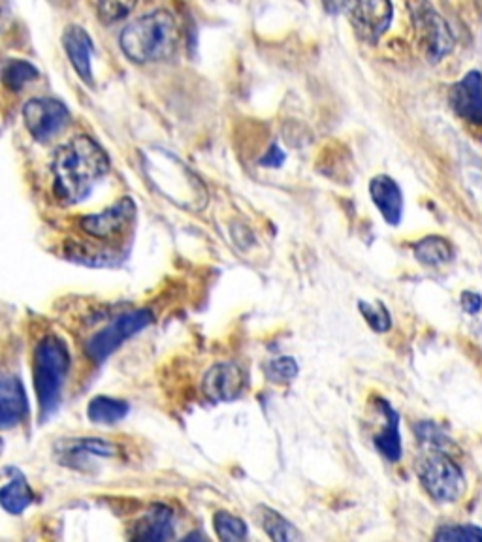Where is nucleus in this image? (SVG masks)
Returning a JSON list of instances; mask_svg holds the SVG:
<instances>
[{"label": "nucleus", "mask_w": 482, "mask_h": 542, "mask_svg": "<svg viewBox=\"0 0 482 542\" xmlns=\"http://www.w3.org/2000/svg\"><path fill=\"white\" fill-rule=\"evenodd\" d=\"M108 172L110 159L106 151L93 138L76 136L55 155V194L65 204H80Z\"/></svg>", "instance_id": "1"}, {"label": "nucleus", "mask_w": 482, "mask_h": 542, "mask_svg": "<svg viewBox=\"0 0 482 542\" xmlns=\"http://www.w3.org/2000/svg\"><path fill=\"white\" fill-rule=\"evenodd\" d=\"M179 42L176 17L157 10L132 21L121 32L119 44L134 63H155L174 55Z\"/></svg>", "instance_id": "2"}, {"label": "nucleus", "mask_w": 482, "mask_h": 542, "mask_svg": "<svg viewBox=\"0 0 482 542\" xmlns=\"http://www.w3.org/2000/svg\"><path fill=\"white\" fill-rule=\"evenodd\" d=\"M70 367V354L59 335L40 339L33 356L34 392L40 407V420H48L59 409L63 384Z\"/></svg>", "instance_id": "3"}, {"label": "nucleus", "mask_w": 482, "mask_h": 542, "mask_svg": "<svg viewBox=\"0 0 482 542\" xmlns=\"http://www.w3.org/2000/svg\"><path fill=\"white\" fill-rule=\"evenodd\" d=\"M418 479L439 503H454L466 494V477L445 452L432 450L418 463Z\"/></svg>", "instance_id": "4"}, {"label": "nucleus", "mask_w": 482, "mask_h": 542, "mask_svg": "<svg viewBox=\"0 0 482 542\" xmlns=\"http://www.w3.org/2000/svg\"><path fill=\"white\" fill-rule=\"evenodd\" d=\"M151 320H153V315L149 309H136L130 313H123V315L115 317L106 328H102L100 332L93 335L87 341L85 351L95 364H102L125 341H129L130 337L140 334L144 328H147L151 324Z\"/></svg>", "instance_id": "5"}, {"label": "nucleus", "mask_w": 482, "mask_h": 542, "mask_svg": "<svg viewBox=\"0 0 482 542\" xmlns=\"http://www.w3.org/2000/svg\"><path fill=\"white\" fill-rule=\"evenodd\" d=\"M25 125L33 134L34 140L48 142L68 125L70 113L65 104L53 98H34L29 100L25 110Z\"/></svg>", "instance_id": "6"}, {"label": "nucleus", "mask_w": 482, "mask_h": 542, "mask_svg": "<svg viewBox=\"0 0 482 542\" xmlns=\"http://www.w3.org/2000/svg\"><path fill=\"white\" fill-rule=\"evenodd\" d=\"M345 6L354 27L368 40H379L392 23L390 0H347Z\"/></svg>", "instance_id": "7"}, {"label": "nucleus", "mask_w": 482, "mask_h": 542, "mask_svg": "<svg viewBox=\"0 0 482 542\" xmlns=\"http://www.w3.org/2000/svg\"><path fill=\"white\" fill-rule=\"evenodd\" d=\"M245 373L234 362H221L209 369L202 381V390L206 398L221 403V401H234L240 398L245 390Z\"/></svg>", "instance_id": "8"}, {"label": "nucleus", "mask_w": 482, "mask_h": 542, "mask_svg": "<svg viewBox=\"0 0 482 542\" xmlns=\"http://www.w3.org/2000/svg\"><path fill=\"white\" fill-rule=\"evenodd\" d=\"M417 29L420 32V42L432 63L447 57L454 48V38L447 23L430 6L417 12Z\"/></svg>", "instance_id": "9"}, {"label": "nucleus", "mask_w": 482, "mask_h": 542, "mask_svg": "<svg viewBox=\"0 0 482 542\" xmlns=\"http://www.w3.org/2000/svg\"><path fill=\"white\" fill-rule=\"evenodd\" d=\"M136 204L132 198H123L115 202L112 208L104 209L97 215H89L81 219V228L98 240H110L113 236L121 234V230L134 219Z\"/></svg>", "instance_id": "10"}, {"label": "nucleus", "mask_w": 482, "mask_h": 542, "mask_svg": "<svg viewBox=\"0 0 482 542\" xmlns=\"http://www.w3.org/2000/svg\"><path fill=\"white\" fill-rule=\"evenodd\" d=\"M450 106L467 123L482 127V76L479 72H469L450 89Z\"/></svg>", "instance_id": "11"}, {"label": "nucleus", "mask_w": 482, "mask_h": 542, "mask_svg": "<svg viewBox=\"0 0 482 542\" xmlns=\"http://www.w3.org/2000/svg\"><path fill=\"white\" fill-rule=\"evenodd\" d=\"M29 415V399L23 383L16 375H6L0 381V426L10 430Z\"/></svg>", "instance_id": "12"}, {"label": "nucleus", "mask_w": 482, "mask_h": 542, "mask_svg": "<svg viewBox=\"0 0 482 542\" xmlns=\"http://www.w3.org/2000/svg\"><path fill=\"white\" fill-rule=\"evenodd\" d=\"M370 194L373 204L381 211L386 223L392 226L400 224L403 215V196L398 183L388 176L373 177Z\"/></svg>", "instance_id": "13"}, {"label": "nucleus", "mask_w": 482, "mask_h": 542, "mask_svg": "<svg viewBox=\"0 0 482 542\" xmlns=\"http://www.w3.org/2000/svg\"><path fill=\"white\" fill-rule=\"evenodd\" d=\"M66 53L70 57V63L80 74L81 80L87 85L93 83V66H91V57H93V40L87 32L81 27H68L63 36Z\"/></svg>", "instance_id": "14"}, {"label": "nucleus", "mask_w": 482, "mask_h": 542, "mask_svg": "<svg viewBox=\"0 0 482 542\" xmlns=\"http://www.w3.org/2000/svg\"><path fill=\"white\" fill-rule=\"evenodd\" d=\"M6 482L0 490V505L10 514H21L33 503V490L29 488L25 475L16 467L4 469Z\"/></svg>", "instance_id": "15"}, {"label": "nucleus", "mask_w": 482, "mask_h": 542, "mask_svg": "<svg viewBox=\"0 0 482 542\" xmlns=\"http://www.w3.org/2000/svg\"><path fill=\"white\" fill-rule=\"evenodd\" d=\"M172 537H174L172 512L162 505H157L147 512L134 531V539L138 541H168Z\"/></svg>", "instance_id": "16"}, {"label": "nucleus", "mask_w": 482, "mask_h": 542, "mask_svg": "<svg viewBox=\"0 0 482 542\" xmlns=\"http://www.w3.org/2000/svg\"><path fill=\"white\" fill-rule=\"evenodd\" d=\"M381 411L386 418L385 428L375 437V447L390 462H398L402 458V439H400V416L398 413L383 401L379 399Z\"/></svg>", "instance_id": "17"}, {"label": "nucleus", "mask_w": 482, "mask_h": 542, "mask_svg": "<svg viewBox=\"0 0 482 542\" xmlns=\"http://www.w3.org/2000/svg\"><path fill=\"white\" fill-rule=\"evenodd\" d=\"M130 405L123 399L106 398L98 396L89 403L87 416L93 424H117L129 415Z\"/></svg>", "instance_id": "18"}, {"label": "nucleus", "mask_w": 482, "mask_h": 542, "mask_svg": "<svg viewBox=\"0 0 482 542\" xmlns=\"http://www.w3.org/2000/svg\"><path fill=\"white\" fill-rule=\"evenodd\" d=\"M413 251H415L418 262H422L426 266H441L452 258V247H450L449 241L445 238H439V236H430V238L418 241L417 245L413 247Z\"/></svg>", "instance_id": "19"}, {"label": "nucleus", "mask_w": 482, "mask_h": 542, "mask_svg": "<svg viewBox=\"0 0 482 542\" xmlns=\"http://www.w3.org/2000/svg\"><path fill=\"white\" fill-rule=\"evenodd\" d=\"M260 522H262L264 531L268 533V537L274 541L289 542L302 539V535L296 531V527L292 526L285 516H281L274 509L262 507Z\"/></svg>", "instance_id": "20"}, {"label": "nucleus", "mask_w": 482, "mask_h": 542, "mask_svg": "<svg viewBox=\"0 0 482 542\" xmlns=\"http://www.w3.org/2000/svg\"><path fill=\"white\" fill-rule=\"evenodd\" d=\"M61 450L66 458H81V456H100V458H112L117 454V447L110 441L102 439H78L68 441L61 445Z\"/></svg>", "instance_id": "21"}, {"label": "nucleus", "mask_w": 482, "mask_h": 542, "mask_svg": "<svg viewBox=\"0 0 482 542\" xmlns=\"http://www.w3.org/2000/svg\"><path fill=\"white\" fill-rule=\"evenodd\" d=\"M213 527L221 541H241L247 537V524L230 512H217L213 516Z\"/></svg>", "instance_id": "22"}, {"label": "nucleus", "mask_w": 482, "mask_h": 542, "mask_svg": "<svg viewBox=\"0 0 482 542\" xmlns=\"http://www.w3.org/2000/svg\"><path fill=\"white\" fill-rule=\"evenodd\" d=\"M36 78H38V70L33 64L25 63V61H8L4 64L2 80H4V85L12 91H19L23 85H27L29 81Z\"/></svg>", "instance_id": "23"}, {"label": "nucleus", "mask_w": 482, "mask_h": 542, "mask_svg": "<svg viewBox=\"0 0 482 542\" xmlns=\"http://www.w3.org/2000/svg\"><path fill=\"white\" fill-rule=\"evenodd\" d=\"M264 371L272 383L287 384L294 381V377L298 375V364L294 358L283 356V358H275L272 362H268Z\"/></svg>", "instance_id": "24"}, {"label": "nucleus", "mask_w": 482, "mask_h": 542, "mask_svg": "<svg viewBox=\"0 0 482 542\" xmlns=\"http://www.w3.org/2000/svg\"><path fill=\"white\" fill-rule=\"evenodd\" d=\"M358 309H360L362 317L370 324L371 330H375V332H379V334H385V332L390 330L392 320H390V313L386 311V307L383 303L371 305V303L368 302H360L358 303Z\"/></svg>", "instance_id": "25"}, {"label": "nucleus", "mask_w": 482, "mask_h": 542, "mask_svg": "<svg viewBox=\"0 0 482 542\" xmlns=\"http://www.w3.org/2000/svg\"><path fill=\"white\" fill-rule=\"evenodd\" d=\"M435 541L482 542V529L477 526L443 527L439 533H435Z\"/></svg>", "instance_id": "26"}, {"label": "nucleus", "mask_w": 482, "mask_h": 542, "mask_svg": "<svg viewBox=\"0 0 482 542\" xmlns=\"http://www.w3.org/2000/svg\"><path fill=\"white\" fill-rule=\"evenodd\" d=\"M97 4L100 17L106 23H113L121 17L129 16L136 6V0H97Z\"/></svg>", "instance_id": "27"}, {"label": "nucleus", "mask_w": 482, "mask_h": 542, "mask_svg": "<svg viewBox=\"0 0 482 542\" xmlns=\"http://www.w3.org/2000/svg\"><path fill=\"white\" fill-rule=\"evenodd\" d=\"M283 160H285V153H283L277 145H274V147H270V151L260 159V164L266 166V168H279V166L283 164Z\"/></svg>", "instance_id": "28"}]
</instances>
